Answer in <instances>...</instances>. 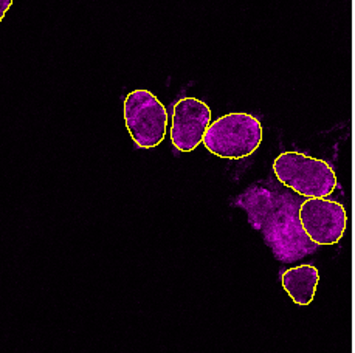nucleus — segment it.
Returning a JSON list of instances; mask_svg holds the SVG:
<instances>
[{
    "label": "nucleus",
    "instance_id": "f257e3e1",
    "mask_svg": "<svg viewBox=\"0 0 355 353\" xmlns=\"http://www.w3.org/2000/svg\"><path fill=\"white\" fill-rule=\"evenodd\" d=\"M301 195L286 191L272 180L254 183L233 200V205L244 209L250 224L262 234L275 259L284 264L311 256L318 248L301 228Z\"/></svg>",
    "mask_w": 355,
    "mask_h": 353
},
{
    "label": "nucleus",
    "instance_id": "f03ea898",
    "mask_svg": "<svg viewBox=\"0 0 355 353\" xmlns=\"http://www.w3.org/2000/svg\"><path fill=\"white\" fill-rule=\"evenodd\" d=\"M273 172L282 186L306 199H326L337 188V176L326 161L300 152L276 156Z\"/></svg>",
    "mask_w": 355,
    "mask_h": 353
},
{
    "label": "nucleus",
    "instance_id": "7ed1b4c3",
    "mask_svg": "<svg viewBox=\"0 0 355 353\" xmlns=\"http://www.w3.org/2000/svg\"><path fill=\"white\" fill-rule=\"evenodd\" d=\"M202 143L220 159L242 160L261 146L262 126L258 118L250 114H228L209 123Z\"/></svg>",
    "mask_w": 355,
    "mask_h": 353
},
{
    "label": "nucleus",
    "instance_id": "20e7f679",
    "mask_svg": "<svg viewBox=\"0 0 355 353\" xmlns=\"http://www.w3.org/2000/svg\"><path fill=\"white\" fill-rule=\"evenodd\" d=\"M124 123L138 147H157L166 136V107L149 90H134L124 100Z\"/></svg>",
    "mask_w": 355,
    "mask_h": 353
},
{
    "label": "nucleus",
    "instance_id": "39448f33",
    "mask_svg": "<svg viewBox=\"0 0 355 353\" xmlns=\"http://www.w3.org/2000/svg\"><path fill=\"white\" fill-rule=\"evenodd\" d=\"M298 217L302 231L317 246L337 244L343 237L347 225L345 208L327 199L302 200Z\"/></svg>",
    "mask_w": 355,
    "mask_h": 353
},
{
    "label": "nucleus",
    "instance_id": "423d86ee",
    "mask_svg": "<svg viewBox=\"0 0 355 353\" xmlns=\"http://www.w3.org/2000/svg\"><path fill=\"white\" fill-rule=\"evenodd\" d=\"M211 123V110L197 98H182L175 104L171 126V141L180 152H191L202 143Z\"/></svg>",
    "mask_w": 355,
    "mask_h": 353
},
{
    "label": "nucleus",
    "instance_id": "0eeeda50",
    "mask_svg": "<svg viewBox=\"0 0 355 353\" xmlns=\"http://www.w3.org/2000/svg\"><path fill=\"white\" fill-rule=\"evenodd\" d=\"M320 273L312 265H301L288 268L282 273L281 282L295 304L309 305L315 298Z\"/></svg>",
    "mask_w": 355,
    "mask_h": 353
},
{
    "label": "nucleus",
    "instance_id": "6e6552de",
    "mask_svg": "<svg viewBox=\"0 0 355 353\" xmlns=\"http://www.w3.org/2000/svg\"><path fill=\"white\" fill-rule=\"evenodd\" d=\"M11 5H12V0H0V22L3 21L6 11L10 10Z\"/></svg>",
    "mask_w": 355,
    "mask_h": 353
}]
</instances>
